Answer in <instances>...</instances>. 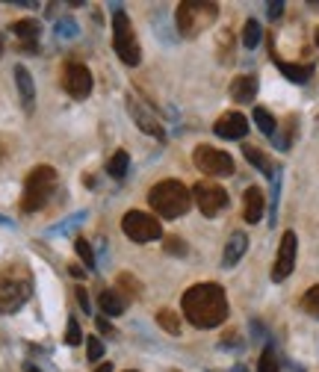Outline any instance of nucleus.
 Segmentation results:
<instances>
[{"label": "nucleus", "mask_w": 319, "mask_h": 372, "mask_svg": "<svg viewBox=\"0 0 319 372\" xmlns=\"http://www.w3.org/2000/svg\"><path fill=\"white\" fill-rule=\"evenodd\" d=\"M183 316L195 328H216L228 319V299L219 283H195L183 292Z\"/></svg>", "instance_id": "1"}, {"label": "nucleus", "mask_w": 319, "mask_h": 372, "mask_svg": "<svg viewBox=\"0 0 319 372\" xmlns=\"http://www.w3.org/2000/svg\"><path fill=\"white\" fill-rule=\"evenodd\" d=\"M33 295V275L24 263H9L0 269V313H15Z\"/></svg>", "instance_id": "2"}, {"label": "nucleus", "mask_w": 319, "mask_h": 372, "mask_svg": "<svg viewBox=\"0 0 319 372\" xmlns=\"http://www.w3.org/2000/svg\"><path fill=\"white\" fill-rule=\"evenodd\" d=\"M148 204L163 218H181L192 207V192L181 180H160L157 186H151Z\"/></svg>", "instance_id": "3"}, {"label": "nucleus", "mask_w": 319, "mask_h": 372, "mask_svg": "<svg viewBox=\"0 0 319 372\" xmlns=\"http://www.w3.org/2000/svg\"><path fill=\"white\" fill-rule=\"evenodd\" d=\"M57 189V171L51 166H36L27 180H24V195H21V207H24V213H36L42 207L48 204V198Z\"/></svg>", "instance_id": "4"}, {"label": "nucleus", "mask_w": 319, "mask_h": 372, "mask_svg": "<svg viewBox=\"0 0 319 372\" xmlns=\"http://www.w3.org/2000/svg\"><path fill=\"white\" fill-rule=\"evenodd\" d=\"M219 15V6L216 3H207V0H183L178 6V30L183 39H195L201 36L216 21Z\"/></svg>", "instance_id": "5"}, {"label": "nucleus", "mask_w": 319, "mask_h": 372, "mask_svg": "<svg viewBox=\"0 0 319 372\" xmlns=\"http://www.w3.org/2000/svg\"><path fill=\"white\" fill-rule=\"evenodd\" d=\"M113 48H116L118 59H122L125 65H139L142 62L136 32L130 30V18L125 15V9H118V6L113 12Z\"/></svg>", "instance_id": "6"}, {"label": "nucleus", "mask_w": 319, "mask_h": 372, "mask_svg": "<svg viewBox=\"0 0 319 372\" xmlns=\"http://www.w3.org/2000/svg\"><path fill=\"white\" fill-rule=\"evenodd\" d=\"M122 231L127 239H134V243H154V239L163 236V227L154 216L142 213V210H130L125 213L122 218Z\"/></svg>", "instance_id": "7"}, {"label": "nucleus", "mask_w": 319, "mask_h": 372, "mask_svg": "<svg viewBox=\"0 0 319 372\" xmlns=\"http://www.w3.org/2000/svg\"><path fill=\"white\" fill-rule=\"evenodd\" d=\"M192 160H195L198 171L210 174V178H225V174L234 171V157H230L228 151H219L210 145H198Z\"/></svg>", "instance_id": "8"}, {"label": "nucleus", "mask_w": 319, "mask_h": 372, "mask_svg": "<svg viewBox=\"0 0 319 372\" xmlns=\"http://www.w3.org/2000/svg\"><path fill=\"white\" fill-rule=\"evenodd\" d=\"M192 198H195V204H198V210H201L207 218L219 216V213H222L225 207H228V192H225L219 183H213V180H201V183H195Z\"/></svg>", "instance_id": "9"}, {"label": "nucleus", "mask_w": 319, "mask_h": 372, "mask_svg": "<svg viewBox=\"0 0 319 372\" xmlns=\"http://www.w3.org/2000/svg\"><path fill=\"white\" fill-rule=\"evenodd\" d=\"M92 71L86 68L83 62H65L62 68V86L65 92H69L71 97H77V101H83V97L92 95Z\"/></svg>", "instance_id": "10"}, {"label": "nucleus", "mask_w": 319, "mask_h": 372, "mask_svg": "<svg viewBox=\"0 0 319 372\" xmlns=\"http://www.w3.org/2000/svg\"><path fill=\"white\" fill-rule=\"evenodd\" d=\"M293 266H295V234L287 231L278 245V257H275V266H272V281L275 283L287 281L293 275Z\"/></svg>", "instance_id": "11"}, {"label": "nucleus", "mask_w": 319, "mask_h": 372, "mask_svg": "<svg viewBox=\"0 0 319 372\" xmlns=\"http://www.w3.org/2000/svg\"><path fill=\"white\" fill-rule=\"evenodd\" d=\"M127 109H130V118H134V122H136L142 130H145L148 136H157V139H163V124L157 122V115H154L145 104L136 101V97L130 95V97H127Z\"/></svg>", "instance_id": "12"}, {"label": "nucleus", "mask_w": 319, "mask_h": 372, "mask_svg": "<svg viewBox=\"0 0 319 372\" xmlns=\"http://www.w3.org/2000/svg\"><path fill=\"white\" fill-rule=\"evenodd\" d=\"M213 130H216V136H222V139H243L248 133V122L243 113H225L216 122Z\"/></svg>", "instance_id": "13"}, {"label": "nucleus", "mask_w": 319, "mask_h": 372, "mask_svg": "<svg viewBox=\"0 0 319 372\" xmlns=\"http://www.w3.org/2000/svg\"><path fill=\"white\" fill-rule=\"evenodd\" d=\"M243 218L248 225H255L263 218V210H266V198H263V192L257 189V186H248L246 195H243Z\"/></svg>", "instance_id": "14"}, {"label": "nucleus", "mask_w": 319, "mask_h": 372, "mask_svg": "<svg viewBox=\"0 0 319 372\" xmlns=\"http://www.w3.org/2000/svg\"><path fill=\"white\" fill-rule=\"evenodd\" d=\"M246 248H248V236L243 231H237V234H230L228 239V245H225V254H222V266H237L239 260H243L246 254Z\"/></svg>", "instance_id": "15"}, {"label": "nucleus", "mask_w": 319, "mask_h": 372, "mask_svg": "<svg viewBox=\"0 0 319 372\" xmlns=\"http://www.w3.org/2000/svg\"><path fill=\"white\" fill-rule=\"evenodd\" d=\"M255 95H257V77H251V74H243V77H237L230 83V97L237 104H251Z\"/></svg>", "instance_id": "16"}, {"label": "nucleus", "mask_w": 319, "mask_h": 372, "mask_svg": "<svg viewBox=\"0 0 319 372\" xmlns=\"http://www.w3.org/2000/svg\"><path fill=\"white\" fill-rule=\"evenodd\" d=\"M15 83H18V92H21V101H24V106L33 109V104H36V83H33L30 71L24 68V65H15Z\"/></svg>", "instance_id": "17"}, {"label": "nucleus", "mask_w": 319, "mask_h": 372, "mask_svg": "<svg viewBox=\"0 0 319 372\" xmlns=\"http://www.w3.org/2000/svg\"><path fill=\"white\" fill-rule=\"evenodd\" d=\"M98 301H101V310H104L107 316H118V313L127 310V301H125V295L118 292V290H104Z\"/></svg>", "instance_id": "18"}, {"label": "nucleus", "mask_w": 319, "mask_h": 372, "mask_svg": "<svg viewBox=\"0 0 319 372\" xmlns=\"http://www.w3.org/2000/svg\"><path fill=\"white\" fill-rule=\"evenodd\" d=\"M275 65H278V71L293 83H307L311 80V71H313L311 65H293V62H284V59H275Z\"/></svg>", "instance_id": "19"}, {"label": "nucleus", "mask_w": 319, "mask_h": 372, "mask_svg": "<svg viewBox=\"0 0 319 372\" xmlns=\"http://www.w3.org/2000/svg\"><path fill=\"white\" fill-rule=\"evenodd\" d=\"M12 32L18 39H24V41H30V45H33V41L42 36V24L36 18H21V21H15V24H12Z\"/></svg>", "instance_id": "20"}, {"label": "nucleus", "mask_w": 319, "mask_h": 372, "mask_svg": "<svg viewBox=\"0 0 319 372\" xmlns=\"http://www.w3.org/2000/svg\"><path fill=\"white\" fill-rule=\"evenodd\" d=\"M127 169H130V154H127V151H116V154L109 157V162H107L109 178H116V180H122L127 174Z\"/></svg>", "instance_id": "21"}, {"label": "nucleus", "mask_w": 319, "mask_h": 372, "mask_svg": "<svg viewBox=\"0 0 319 372\" xmlns=\"http://www.w3.org/2000/svg\"><path fill=\"white\" fill-rule=\"evenodd\" d=\"M243 154L248 157V162H251V166H255V169H260L263 174H269V178H275V171H272V162L266 160V154H263L260 148H255V145H246V148H243Z\"/></svg>", "instance_id": "22"}, {"label": "nucleus", "mask_w": 319, "mask_h": 372, "mask_svg": "<svg viewBox=\"0 0 319 372\" xmlns=\"http://www.w3.org/2000/svg\"><path fill=\"white\" fill-rule=\"evenodd\" d=\"M260 39H263V30L255 18H248L246 21V27H243V45L246 48H257L260 45Z\"/></svg>", "instance_id": "23"}, {"label": "nucleus", "mask_w": 319, "mask_h": 372, "mask_svg": "<svg viewBox=\"0 0 319 372\" xmlns=\"http://www.w3.org/2000/svg\"><path fill=\"white\" fill-rule=\"evenodd\" d=\"M255 124L260 127V133H266V136H275V118L269 109H263V106H255Z\"/></svg>", "instance_id": "24"}, {"label": "nucleus", "mask_w": 319, "mask_h": 372, "mask_svg": "<svg viewBox=\"0 0 319 372\" xmlns=\"http://www.w3.org/2000/svg\"><path fill=\"white\" fill-rule=\"evenodd\" d=\"M157 322H160L163 331L181 334V319H178V313H174V310H160V313H157Z\"/></svg>", "instance_id": "25"}, {"label": "nucleus", "mask_w": 319, "mask_h": 372, "mask_svg": "<svg viewBox=\"0 0 319 372\" xmlns=\"http://www.w3.org/2000/svg\"><path fill=\"white\" fill-rule=\"evenodd\" d=\"M302 308H304V313H311V316L319 319V283L302 295Z\"/></svg>", "instance_id": "26"}, {"label": "nucleus", "mask_w": 319, "mask_h": 372, "mask_svg": "<svg viewBox=\"0 0 319 372\" xmlns=\"http://www.w3.org/2000/svg\"><path fill=\"white\" fill-rule=\"evenodd\" d=\"M257 372H278V355H275L272 346L263 348V355L257 360Z\"/></svg>", "instance_id": "27"}, {"label": "nucleus", "mask_w": 319, "mask_h": 372, "mask_svg": "<svg viewBox=\"0 0 319 372\" xmlns=\"http://www.w3.org/2000/svg\"><path fill=\"white\" fill-rule=\"evenodd\" d=\"M118 287L127 290L130 295H142V283L134 281V275H130V272H122V275H118Z\"/></svg>", "instance_id": "28"}, {"label": "nucleus", "mask_w": 319, "mask_h": 372, "mask_svg": "<svg viewBox=\"0 0 319 372\" xmlns=\"http://www.w3.org/2000/svg\"><path fill=\"white\" fill-rule=\"evenodd\" d=\"M74 248H77V254H80V260H83V263L89 266V269H95V254H92V245L86 243V239H77V243H74Z\"/></svg>", "instance_id": "29"}, {"label": "nucleus", "mask_w": 319, "mask_h": 372, "mask_svg": "<svg viewBox=\"0 0 319 372\" xmlns=\"http://www.w3.org/2000/svg\"><path fill=\"white\" fill-rule=\"evenodd\" d=\"M65 343H69V346H80V343H83L80 325H77V319H74V316L69 319V331H65Z\"/></svg>", "instance_id": "30"}, {"label": "nucleus", "mask_w": 319, "mask_h": 372, "mask_svg": "<svg viewBox=\"0 0 319 372\" xmlns=\"http://www.w3.org/2000/svg\"><path fill=\"white\" fill-rule=\"evenodd\" d=\"M86 352H89V360H101L104 357V343L98 337H89L86 340Z\"/></svg>", "instance_id": "31"}, {"label": "nucleus", "mask_w": 319, "mask_h": 372, "mask_svg": "<svg viewBox=\"0 0 319 372\" xmlns=\"http://www.w3.org/2000/svg\"><path fill=\"white\" fill-rule=\"evenodd\" d=\"M166 251H169V254H186V243H183V239H178V236H169L166 239Z\"/></svg>", "instance_id": "32"}, {"label": "nucleus", "mask_w": 319, "mask_h": 372, "mask_svg": "<svg viewBox=\"0 0 319 372\" xmlns=\"http://www.w3.org/2000/svg\"><path fill=\"white\" fill-rule=\"evenodd\" d=\"M266 12H269L272 21H278V18L284 15V3H281V0H272V3L266 6Z\"/></svg>", "instance_id": "33"}, {"label": "nucleus", "mask_w": 319, "mask_h": 372, "mask_svg": "<svg viewBox=\"0 0 319 372\" xmlns=\"http://www.w3.org/2000/svg\"><path fill=\"white\" fill-rule=\"evenodd\" d=\"M77 301H80V308H83L86 313H89V310H92V301H89V292H86L83 287H77Z\"/></svg>", "instance_id": "34"}, {"label": "nucleus", "mask_w": 319, "mask_h": 372, "mask_svg": "<svg viewBox=\"0 0 319 372\" xmlns=\"http://www.w3.org/2000/svg\"><path fill=\"white\" fill-rule=\"evenodd\" d=\"M77 32V27L71 24V21H60L57 24V36H74Z\"/></svg>", "instance_id": "35"}, {"label": "nucleus", "mask_w": 319, "mask_h": 372, "mask_svg": "<svg viewBox=\"0 0 319 372\" xmlns=\"http://www.w3.org/2000/svg\"><path fill=\"white\" fill-rule=\"evenodd\" d=\"M98 328H101L104 334H116V331H113V325H109V322L104 319V316H101V319H98Z\"/></svg>", "instance_id": "36"}, {"label": "nucleus", "mask_w": 319, "mask_h": 372, "mask_svg": "<svg viewBox=\"0 0 319 372\" xmlns=\"http://www.w3.org/2000/svg\"><path fill=\"white\" fill-rule=\"evenodd\" d=\"M95 372H113V364H101V366H98Z\"/></svg>", "instance_id": "37"}, {"label": "nucleus", "mask_w": 319, "mask_h": 372, "mask_svg": "<svg viewBox=\"0 0 319 372\" xmlns=\"http://www.w3.org/2000/svg\"><path fill=\"white\" fill-rule=\"evenodd\" d=\"M24 372H42L36 364H24Z\"/></svg>", "instance_id": "38"}, {"label": "nucleus", "mask_w": 319, "mask_h": 372, "mask_svg": "<svg viewBox=\"0 0 319 372\" xmlns=\"http://www.w3.org/2000/svg\"><path fill=\"white\" fill-rule=\"evenodd\" d=\"M234 372H248V369L246 366H234Z\"/></svg>", "instance_id": "39"}, {"label": "nucleus", "mask_w": 319, "mask_h": 372, "mask_svg": "<svg viewBox=\"0 0 319 372\" xmlns=\"http://www.w3.org/2000/svg\"><path fill=\"white\" fill-rule=\"evenodd\" d=\"M0 53H3V36H0Z\"/></svg>", "instance_id": "40"}, {"label": "nucleus", "mask_w": 319, "mask_h": 372, "mask_svg": "<svg viewBox=\"0 0 319 372\" xmlns=\"http://www.w3.org/2000/svg\"><path fill=\"white\" fill-rule=\"evenodd\" d=\"M316 45H319V27H316Z\"/></svg>", "instance_id": "41"}, {"label": "nucleus", "mask_w": 319, "mask_h": 372, "mask_svg": "<svg viewBox=\"0 0 319 372\" xmlns=\"http://www.w3.org/2000/svg\"><path fill=\"white\" fill-rule=\"evenodd\" d=\"M130 372H136V369H130Z\"/></svg>", "instance_id": "42"}]
</instances>
